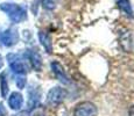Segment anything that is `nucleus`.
<instances>
[{
    "label": "nucleus",
    "instance_id": "obj_1",
    "mask_svg": "<svg viewBox=\"0 0 134 116\" xmlns=\"http://www.w3.org/2000/svg\"><path fill=\"white\" fill-rule=\"evenodd\" d=\"M0 9H1L2 12L6 13V14L8 15L9 19L15 23L21 22L26 19V9L24 7L20 6V5L5 2V4L0 5Z\"/></svg>",
    "mask_w": 134,
    "mask_h": 116
},
{
    "label": "nucleus",
    "instance_id": "obj_2",
    "mask_svg": "<svg viewBox=\"0 0 134 116\" xmlns=\"http://www.w3.org/2000/svg\"><path fill=\"white\" fill-rule=\"evenodd\" d=\"M66 96V92L64 88H61V87H54L51 88L48 93L47 96V103L51 107H56L60 103L63 102V100L65 99Z\"/></svg>",
    "mask_w": 134,
    "mask_h": 116
},
{
    "label": "nucleus",
    "instance_id": "obj_3",
    "mask_svg": "<svg viewBox=\"0 0 134 116\" xmlns=\"http://www.w3.org/2000/svg\"><path fill=\"white\" fill-rule=\"evenodd\" d=\"M7 60H8L9 66H11V70L14 73L21 76V74H25L27 72V66L22 62V59L20 58L19 55L9 53V55H7Z\"/></svg>",
    "mask_w": 134,
    "mask_h": 116
},
{
    "label": "nucleus",
    "instance_id": "obj_4",
    "mask_svg": "<svg viewBox=\"0 0 134 116\" xmlns=\"http://www.w3.org/2000/svg\"><path fill=\"white\" fill-rule=\"evenodd\" d=\"M74 115L75 116H96L97 107L90 101L81 102L75 108Z\"/></svg>",
    "mask_w": 134,
    "mask_h": 116
},
{
    "label": "nucleus",
    "instance_id": "obj_5",
    "mask_svg": "<svg viewBox=\"0 0 134 116\" xmlns=\"http://www.w3.org/2000/svg\"><path fill=\"white\" fill-rule=\"evenodd\" d=\"M18 40H19V35L14 29H7L0 34V42L5 46H12L16 44Z\"/></svg>",
    "mask_w": 134,
    "mask_h": 116
},
{
    "label": "nucleus",
    "instance_id": "obj_6",
    "mask_svg": "<svg viewBox=\"0 0 134 116\" xmlns=\"http://www.w3.org/2000/svg\"><path fill=\"white\" fill-rule=\"evenodd\" d=\"M50 66H51V70H53L54 74H55V77L61 82H63V84H70L69 77L66 76L65 71H64V69L62 68V65L60 63H57V62H53V63L50 64Z\"/></svg>",
    "mask_w": 134,
    "mask_h": 116
},
{
    "label": "nucleus",
    "instance_id": "obj_7",
    "mask_svg": "<svg viewBox=\"0 0 134 116\" xmlns=\"http://www.w3.org/2000/svg\"><path fill=\"white\" fill-rule=\"evenodd\" d=\"M29 94V99H28V109L32 110L34 108H36V106L38 105V101H40L41 97V92L40 88L36 86H32L28 92Z\"/></svg>",
    "mask_w": 134,
    "mask_h": 116
},
{
    "label": "nucleus",
    "instance_id": "obj_8",
    "mask_svg": "<svg viewBox=\"0 0 134 116\" xmlns=\"http://www.w3.org/2000/svg\"><path fill=\"white\" fill-rule=\"evenodd\" d=\"M22 103H24V97H22V94L19 92H13L8 97V105L9 107L12 108L13 110H19L20 108L22 107Z\"/></svg>",
    "mask_w": 134,
    "mask_h": 116
},
{
    "label": "nucleus",
    "instance_id": "obj_9",
    "mask_svg": "<svg viewBox=\"0 0 134 116\" xmlns=\"http://www.w3.org/2000/svg\"><path fill=\"white\" fill-rule=\"evenodd\" d=\"M28 58H29L33 69L35 71H41V69H42V58H41L40 53L36 50H29L28 51Z\"/></svg>",
    "mask_w": 134,
    "mask_h": 116
},
{
    "label": "nucleus",
    "instance_id": "obj_10",
    "mask_svg": "<svg viewBox=\"0 0 134 116\" xmlns=\"http://www.w3.org/2000/svg\"><path fill=\"white\" fill-rule=\"evenodd\" d=\"M119 43L126 52H131L132 51V36H131V33L124 32L122 34H120Z\"/></svg>",
    "mask_w": 134,
    "mask_h": 116
},
{
    "label": "nucleus",
    "instance_id": "obj_11",
    "mask_svg": "<svg viewBox=\"0 0 134 116\" xmlns=\"http://www.w3.org/2000/svg\"><path fill=\"white\" fill-rule=\"evenodd\" d=\"M38 38H40L41 44L43 45L46 51L50 53L51 51H53V43H51V40H50V37H49V35L44 32H40L38 33Z\"/></svg>",
    "mask_w": 134,
    "mask_h": 116
},
{
    "label": "nucleus",
    "instance_id": "obj_12",
    "mask_svg": "<svg viewBox=\"0 0 134 116\" xmlns=\"http://www.w3.org/2000/svg\"><path fill=\"white\" fill-rule=\"evenodd\" d=\"M118 7L124 13H126L128 16H131V17L133 16V11H132V6H131L130 0H119L118 1Z\"/></svg>",
    "mask_w": 134,
    "mask_h": 116
},
{
    "label": "nucleus",
    "instance_id": "obj_13",
    "mask_svg": "<svg viewBox=\"0 0 134 116\" xmlns=\"http://www.w3.org/2000/svg\"><path fill=\"white\" fill-rule=\"evenodd\" d=\"M0 87H1V95L2 97H6L8 94V84H7L6 73L0 74Z\"/></svg>",
    "mask_w": 134,
    "mask_h": 116
},
{
    "label": "nucleus",
    "instance_id": "obj_14",
    "mask_svg": "<svg viewBox=\"0 0 134 116\" xmlns=\"http://www.w3.org/2000/svg\"><path fill=\"white\" fill-rule=\"evenodd\" d=\"M15 81H16V86L19 87V88H24V87L26 86V78H25V77L19 76Z\"/></svg>",
    "mask_w": 134,
    "mask_h": 116
},
{
    "label": "nucleus",
    "instance_id": "obj_15",
    "mask_svg": "<svg viewBox=\"0 0 134 116\" xmlns=\"http://www.w3.org/2000/svg\"><path fill=\"white\" fill-rule=\"evenodd\" d=\"M43 7L47 9H54L55 8V2L53 0H43Z\"/></svg>",
    "mask_w": 134,
    "mask_h": 116
},
{
    "label": "nucleus",
    "instance_id": "obj_16",
    "mask_svg": "<svg viewBox=\"0 0 134 116\" xmlns=\"http://www.w3.org/2000/svg\"><path fill=\"white\" fill-rule=\"evenodd\" d=\"M0 116H7V110L2 103H0Z\"/></svg>",
    "mask_w": 134,
    "mask_h": 116
},
{
    "label": "nucleus",
    "instance_id": "obj_17",
    "mask_svg": "<svg viewBox=\"0 0 134 116\" xmlns=\"http://www.w3.org/2000/svg\"><path fill=\"white\" fill-rule=\"evenodd\" d=\"M128 115L130 116H134V106L130 108V110H128Z\"/></svg>",
    "mask_w": 134,
    "mask_h": 116
},
{
    "label": "nucleus",
    "instance_id": "obj_18",
    "mask_svg": "<svg viewBox=\"0 0 134 116\" xmlns=\"http://www.w3.org/2000/svg\"><path fill=\"white\" fill-rule=\"evenodd\" d=\"M33 116H44V115H43L41 112H36V113H35V114L33 115Z\"/></svg>",
    "mask_w": 134,
    "mask_h": 116
},
{
    "label": "nucleus",
    "instance_id": "obj_19",
    "mask_svg": "<svg viewBox=\"0 0 134 116\" xmlns=\"http://www.w3.org/2000/svg\"><path fill=\"white\" fill-rule=\"evenodd\" d=\"M2 65H4V60H2V57H1V56H0V70H1Z\"/></svg>",
    "mask_w": 134,
    "mask_h": 116
}]
</instances>
